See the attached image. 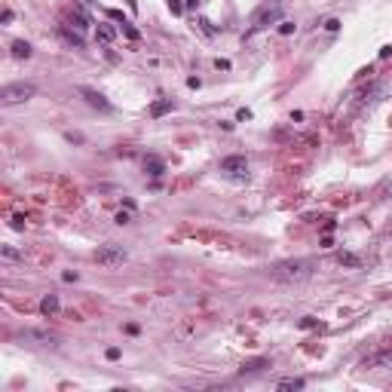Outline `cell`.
<instances>
[{
    "label": "cell",
    "mask_w": 392,
    "mask_h": 392,
    "mask_svg": "<svg viewBox=\"0 0 392 392\" xmlns=\"http://www.w3.org/2000/svg\"><path fill=\"white\" fill-rule=\"evenodd\" d=\"M316 273V260L312 258H291V260H279L273 270H270V276L282 285H298L304 279H310Z\"/></svg>",
    "instance_id": "obj_1"
},
{
    "label": "cell",
    "mask_w": 392,
    "mask_h": 392,
    "mask_svg": "<svg viewBox=\"0 0 392 392\" xmlns=\"http://www.w3.org/2000/svg\"><path fill=\"white\" fill-rule=\"evenodd\" d=\"M34 95H37L34 83H6L4 89H0V104H4V108L24 104V102H31Z\"/></svg>",
    "instance_id": "obj_2"
},
{
    "label": "cell",
    "mask_w": 392,
    "mask_h": 392,
    "mask_svg": "<svg viewBox=\"0 0 392 392\" xmlns=\"http://www.w3.org/2000/svg\"><path fill=\"white\" fill-rule=\"evenodd\" d=\"M279 18H282V4H266V6H260V10L252 16V28L245 31V37H252V34L270 28V24H276Z\"/></svg>",
    "instance_id": "obj_3"
},
{
    "label": "cell",
    "mask_w": 392,
    "mask_h": 392,
    "mask_svg": "<svg viewBox=\"0 0 392 392\" xmlns=\"http://www.w3.org/2000/svg\"><path fill=\"white\" fill-rule=\"evenodd\" d=\"M126 258H129V252L122 245H102L95 252V260L102 266H120V264H126Z\"/></svg>",
    "instance_id": "obj_4"
},
{
    "label": "cell",
    "mask_w": 392,
    "mask_h": 392,
    "mask_svg": "<svg viewBox=\"0 0 392 392\" xmlns=\"http://www.w3.org/2000/svg\"><path fill=\"white\" fill-rule=\"evenodd\" d=\"M77 92H80V95L86 98V104H89V108H95V110H102V114H110V110H114V104H110V102H108V98H104L102 92H98V89H89V86H80Z\"/></svg>",
    "instance_id": "obj_5"
},
{
    "label": "cell",
    "mask_w": 392,
    "mask_h": 392,
    "mask_svg": "<svg viewBox=\"0 0 392 392\" xmlns=\"http://www.w3.org/2000/svg\"><path fill=\"white\" fill-rule=\"evenodd\" d=\"M220 172L242 178L245 172H248V160H245V156H224V160H220Z\"/></svg>",
    "instance_id": "obj_6"
},
{
    "label": "cell",
    "mask_w": 392,
    "mask_h": 392,
    "mask_svg": "<svg viewBox=\"0 0 392 392\" xmlns=\"http://www.w3.org/2000/svg\"><path fill=\"white\" fill-rule=\"evenodd\" d=\"M22 340L40 343V346H56V343H58L56 334H49V331H34V328H24V331H22Z\"/></svg>",
    "instance_id": "obj_7"
},
{
    "label": "cell",
    "mask_w": 392,
    "mask_h": 392,
    "mask_svg": "<svg viewBox=\"0 0 392 392\" xmlns=\"http://www.w3.org/2000/svg\"><path fill=\"white\" fill-rule=\"evenodd\" d=\"M58 37H62L68 46H74V49H83V46H86V40H83V31H77V28H68V24H62V28H58Z\"/></svg>",
    "instance_id": "obj_8"
},
{
    "label": "cell",
    "mask_w": 392,
    "mask_h": 392,
    "mask_svg": "<svg viewBox=\"0 0 392 392\" xmlns=\"http://www.w3.org/2000/svg\"><path fill=\"white\" fill-rule=\"evenodd\" d=\"M392 362V350H380V352H374V356H368L364 362H362V368L364 371H374V368H383V364H389Z\"/></svg>",
    "instance_id": "obj_9"
},
{
    "label": "cell",
    "mask_w": 392,
    "mask_h": 392,
    "mask_svg": "<svg viewBox=\"0 0 392 392\" xmlns=\"http://www.w3.org/2000/svg\"><path fill=\"white\" fill-rule=\"evenodd\" d=\"M40 312L46 318H56L62 312V304H58V294H43V300H40Z\"/></svg>",
    "instance_id": "obj_10"
},
{
    "label": "cell",
    "mask_w": 392,
    "mask_h": 392,
    "mask_svg": "<svg viewBox=\"0 0 392 392\" xmlns=\"http://www.w3.org/2000/svg\"><path fill=\"white\" fill-rule=\"evenodd\" d=\"M70 24H74L77 31H86L89 24H92V18L86 16V10H83V6H70Z\"/></svg>",
    "instance_id": "obj_11"
},
{
    "label": "cell",
    "mask_w": 392,
    "mask_h": 392,
    "mask_svg": "<svg viewBox=\"0 0 392 392\" xmlns=\"http://www.w3.org/2000/svg\"><path fill=\"white\" fill-rule=\"evenodd\" d=\"M175 110V102H172V98H162V102H154L150 104V116L154 120H160V116H166V114H172Z\"/></svg>",
    "instance_id": "obj_12"
},
{
    "label": "cell",
    "mask_w": 392,
    "mask_h": 392,
    "mask_svg": "<svg viewBox=\"0 0 392 392\" xmlns=\"http://www.w3.org/2000/svg\"><path fill=\"white\" fill-rule=\"evenodd\" d=\"M144 172H147L150 178H160L162 172H166V162H162V160H156V156H147V160H144Z\"/></svg>",
    "instance_id": "obj_13"
},
{
    "label": "cell",
    "mask_w": 392,
    "mask_h": 392,
    "mask_svg": "<svg viewBox=\"0 0 392 392\" xmlns=\"http://www.w3.org/2000/svg\"><path fill=\"white\" fill-rule=\"evenodd\" d=\"M31 43L28 40H12V58H31Z\"/></svg>",
    "instance_id": "obj_14"
},
{
    "label": "cell",
    "mask_w": 392,
    "mask_h": 392,
    "mask_svg": "<svg viewBox=\"0 0 392 392\" xmlns=\"http://www.w3.org/2000/svg\"><path fill=\"white\" fill-rule=\"evenodd\" d=\"M260 368H270V358H252V362H245V364H242V374H254V371H260Z\"/></svg>",
    "instance_id": "obj_15"
},
{
    "label": "cell",
    "mask_w": 392,
    "mask_h": 392,
    "mask_svg": "<svg viewBox=\"0 0 392 392\" xmlns=\"http://www.w3.org/2000/svg\"><path fill=\"white\" fill-rule=\"evenodd\" d=\"M116 37V31L110 28V24H98V40H102V43H110Z\"/></svg>",
    "instance_id": "obj_16"
},
{
    "label": "cell",
    "mask_w": 392,
    "mask_h": 392,
    "mask_svg": "<svg viewBox=\"0 0 392 392\" xmlns=\"http://www.w3.org/2000/svg\"><path fill=\"white\" fill-rule=\"evenodd\" d=\"M337 260H340L343 266H362V258H358V254H350V252H343Z\"/></svg>",
    "instance_id": "obj_17"
},
{
    "label": "cell",
    "mask_w": 392,
    "mask_h": 392,
    "mask_svg": "<svg viewBox=\"0 0 392 392\" xmlns=\"http://www.w3.org/2000/svg\"><path fill=\"white\" fill-rule=\"evenodd\" d=\"M0 258H4V260H10V264H12V260H22V254L12 248V245H4V248H0Z\"/></svg>",
    "instance_id": "obj_18"
},
{
    "label": "cell",
    "mask_w": 392,
    "mask_h": 392,
    "mask_svg": "<svg viewBox=\"0 0 392 392\" xmlns=\"http://www.w3.org/2000/svg\"><path fill=\"white\" fill-rule=\"evenodd\" d=\"M279 389H304V380L288 377V380H282V383H279Z\"/></svg>",
    "instance_id": "obj_19"
},
{
    "label": "cell",
    "mask_w": 392,
    "mask_h": 392,
    "mask_svg": "<svg viewBox=\"0 0 392 392\" xmlns=\"http://www.w3.org/2000/svg\"><path fill=\"white\" fill-rule=\"evenodd\" d=\"M122 34H126L129 40H138V31L132 28V22H122Z\"/></svg>",
    "instance_id": "obj_20"
},
{
    "label": "cell",
    "mask_w": 392,
    "mask_h": 392,
    "mask_svg": "<svg viewBox=\"0 0 392 392\" xmlns=\"http://www.w3.org/2000/svg\"><path fill=\"white\" fill-rule=\"evenodd\" d=\"M108 16H110V18H114V22H129V18H126V16H122V12H120V10H108Z\"/></svg>",
    "instance_id": "obj_21"
},
{
    "label": "cell",
    "mask_w": 392,
    "mask_h": 392,
    "mask_svg": "<svg viewBox=\"0 0 392 392\" xmlns=\"http://www.w3.org/2000/svg\"><path fill=\"white\" fill-rule=\"evenodd\" d=\"M291 31H294L291 22H282V24H279V34H291Z\"/></svg>",
    "instance_id": "obj_22"
},
{
    "label": "cell",
    "mask_w": 392,
    "mask_h": 392,
    "mask_svg": "<svg viewBox=\"0 0 392 392\" xmlns=\"http://www.w3.org/2000/svg\"><path fill=\"white\" fill-rule=\"evenodd\" d=\"M325 28H328V31H337V28H340V22H337V18H328V22H325Z\"/></svg>",
    "instance_id": "obj_23"
},
{
    "label": "cell",
    "mask_w": 392,
    "mask_h": 392,
    "mask_svg": "<svg viewBox=\"0 0 392 392\" xmlns=\"http://www.w3.org/2000/svg\"><path fill=\"white\" fill-rule=\"evenodd\" d=\"M12 227H16V230H22V227H24V218H22V214H16V218H12Z\"/></svg>",
    "instance_id": "obj_24"
},
{
    "label": "cell",
    "mask_w": 392,
    "mask_h": 392,
    "mask_svg": "<svg viewBox=\"0 0 392 392\" xmlns=\"http://www.w3.org/2000/svg\"><path fill=\"white\" fill-rule=\"evenodd\" d=\"M108 358H110V362H116V358H120V350H116V346H110V350H108Z\"/></svg>",
    "instance_id": "obj_25"
},
{
    "label": "cell",
    "mask_w": 392,
    "mask_h": 392,
    "mask_svg": "<svg viewBox=\"0 0 392 392\" xmlns=\"http://www.w3.org/2000/svg\"><path fill=\"white\" fill-rule=\"evenodd\" d=\"M300 328H316V318H310V316H306L304 322H300Z\"/></svg>",
    "instance_id": "obj_26"
}]
</instances>
